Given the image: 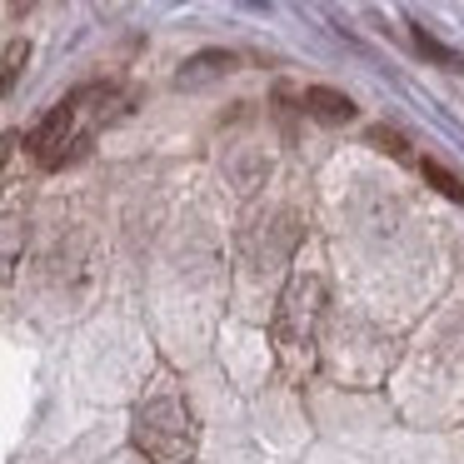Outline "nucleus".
I'll use <instances>...</instances> for the list:
<instances>
[{
  "instance_id": "f257e3e1",
  "label": "nucleus",
  "mask_w": 464,
  "mask_h": 464,
  "mask_svg": "<svg viewBox=\"0 0 464 464\" xmlns=\"http://www.w3.org/2000/svg\"><path fill=\"white\" fill-rule=\"evenodd\" d=\"M130 440L150 464H190L200 434H195V414L185 410V400L155 394V400H145L140 410H135Z\"/></svg>"
},
{
  "instance_id": "f03ea898",
  "label": "nucleus",
  "mask_w": 464,
  "mask_h": 464,
  "mask_svg": "<svg viewBox=\"0 0 464 464\" xmlns=\"http://www.w3.org/2000/svg\"><path fill=\"white\" fill-rule=\"evenodd\" d=\"M320 320H324V280L320 275H295L285 285L280 304H275V344H280V354H290V360L310 354Z\"/></svg>"
},
{
  "instance_id": "7ed1b4c3",
  "label": "nucleus",
  "mask_w": 464,
  "mask_h": 464,
  "mask_svg": "<svg viewBox=\"0 0 464 464\" xmlns=\"http://www.w3.org/2000/svg\"><path fill=\"white\" fill-rule=\"evenodd\" d=\"M75 115H81V105H75V101H61L41 125H35L31 135H25L31 155L45 165V170H61V165L71 160V155H81V150H85V135H75Z\"/></svg>"
},
{
  "instance_id": "20e7f679",
  "label": "nucleus",
  "mask_w": 464,
  "mask_h": 464,
  "mask_svg": "<svg viewBox=\"0 0 464 464\" xmlns=\"http://www.w3.org/2000/svg\"><path fill=\"white\" fill-rule=\"evenodd\" d=\"M300 105H304V115H314V121H324V125H350L354 115H360V105L344 91H334V85H310Z\"/></svg>"
},
{
  "instance_id": "39448f33",
  "label": "nucleus",
  "mask_w": 464,
  "mask_h": 464,
  "mask_svg": "<svg viewBox=\"0 0 464 464\" xmlns=\"http://www.w3.org/2000/svg\"><path fill=\"white\" fill-rule=\"evenodd\" d=\"M230 71H235V55L230 51H200V55H190V61L180 65L175 85H180V91H195V85L220 81V75H230Z\"/></svg>"
},
{
  "instance_id": "423d86ee",
  "label": "nucleus",
  "mask_w": 464,
  "mask_h": 464,
  "mask_svg": "<svg viewBox=\"0 0 464 464\" xmlns=\"http://www.w3.org/2000/svg\"><path fill=\"white\" fill-rule=\"evenodd\" d=\"M21 250H25V220L21 215H0V285L15 275Z\"/></svg>"
},
{
  "instance_id": "0eeeda50",
  "label": "nucleus",
  "mask_w": 464,
  "mask_h": 464,
  "mask_svg": "<svg viewBox=\"0 0 464 464\" xmlns=\"http://www.w3.org/2000/svg\"><path fill=\"white\" fill-rule=\"evenodd\" d=\"M414 165H420V175H424V180H430L434 190L444 195V200L464 205V180H459L454 170H444V165H440V160H430V155H424V160H414Z\"/></svg>"
},
{
  "instance_id": "6e6552de",
  "label": "nucleus",
  "mask_w": 464,
  "mask_h": 464,
  "mask_svg": "<svg viewBox=\"0 0 464 464\" xmlns=\"http://www.w3.org/2000/svg\"><path fill=\"white\" fill-rule=\"evenodd\" d=\"M25 61H31V41H11V45H5V55H0V95H11L15 85H21Z\"/></svg>"
},
{
  "instance_id": "1a4fd4ad",
  "label": "nucleus",
  "mask_w": 464,
  "mask_h": 464,
  "mask_svg": "<svg viewBox=\"0 0 464 464\" xmlns=\"http://www.w3.org/2000/svg\"><path fill=\"white\" fill-rule=\"evenodd\" d=\"M370 145L380 155H390V160H400V165H414V150H410V140H404L394 125H370Z\"/></svg>"
},
{
  "instance_id": "9d476101",
  "label": "nucleus",
  "mask_w": 464,
  "mask_h": 464,
  "mask_svg": "<svg viewBox=\"0 0 464 464\" xmlns=\"http://www.w3.org/2000/svg\"><path fill=\"white\" fill-rule=\"evenodd\" d=\"M414 45H420V55H430L434 65H444V71H464V55L459 51H450L444 41H434L424 25H414Z\"/></svg>"
},
{
  "instance_id": "9b49d317",
  "label": "nucleus",
  "mask_w": 464,
  "mask_h": 464,
  "mask_svg": "<svg viewBox=\"0 0 464 464\" xmlns=\"http://www.w3.org/2000/svg\"><path fill=\"white\" fill-rule=\"evenodd\" d=\"M15 145H21V135H15V130H5V135H0V170H5V165H11Z\"/></svg>"
}]
</instances>
